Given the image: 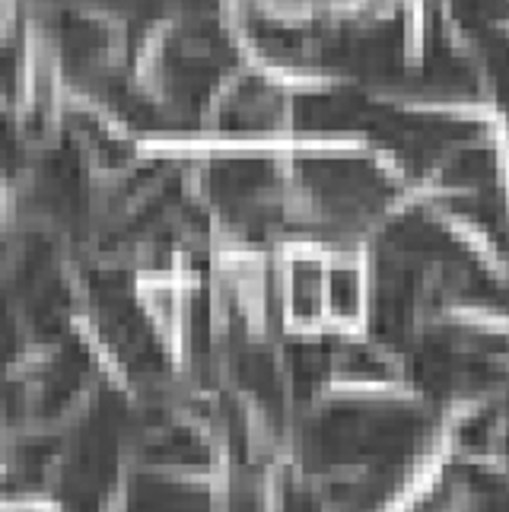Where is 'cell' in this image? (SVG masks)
Returning <instances> with one entry per match:
<instances>
[{
  "mask_svg": "<svg viewBox=\"0 0 509 512\" xmlns=\"http://www.w3.org/2000/svg\"><path fill=\"white\" fill-rule=\"evenodd\" d=\"M325 252L306 245L284 258V268H277V299L280 319L287 328L300 334L325 331Z\"/></svg>",
  "mask_w": 509,
  "mask_h": 512,
  "instance_id": "6da1fadb",
  "label": "cell"
},
{
  "mask_svg": "<svg viewBox=\"0 0 509 512\" xmlns=\"http://www.w3.org/2000/svg\"><path fill=\"white\" fill-rule=\"evenodd\" d=\"M325 331L354 334L370 315V277L357 252H325Z\"/></svg>",
  "mask_w": 509,
  "mask_h": 512,
  "instance_id": "7a4b0ae2",
  "label": "cell"
}]
</instances>
